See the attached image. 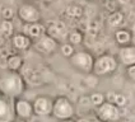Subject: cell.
Instances as JSON below:
<instances>
[{
	"label": "cell",
	"mask_w": 135,
	"mask_h": 122,
	"mask_svg": "<svg viewBox=\"0 0 135 122\" xmlns=\"http://www.w3.org/2000/svg\"><path fill=\"white\" fill-rule=\"evenodd\" d=\"M26 90V80L19 71L5 70L0 74V94L10 99L22 97Z\"/></svg>",
	"instance_id": "1"
},
{
	"label": "cell",
	"mask_w": 135,
	"mask_h": 122,
	"mask_svg": "<svg viewBox=\"0 0 135 122\" xmlns=\"http://www.w3.org/2000/svg\"><path fill=\"white\" fill-rule=\"evenodd\" d=\"M119 66L117 59L111 53H102L94 59L92 74L96 76H108L116 71Z\"/></svg>",
	"instance_id": "2"
},
{
	"label": "cell",
	"mask_w": 135,
	"mask_h": 122,
	"mask_svg": "<svg viewBox=\"0 0 135 122\" xmlns=\"http://www.w3.org/2000/svg\"><path fill=\"white\" fill-rule=\"evenodd\" d=\"M51 116H54L56 120H61V121L71 120L75 116V107L70 99H68L64 95H59L54 99Z\"/></svg>",
	"instance_id": "3"
},
{
	"label": "cell",
	"mask_w": 135,
	"mask_h": 122,
	"mask_svg": "<svg viewBox=\"0 0 135 122\" xmlns=\"http://www.w3.org/2000/svg\"><path fill=\"white\" fill-rule=\"evenodd\" d=\"M69 62H70L71 68H74L76 71L84 73V74H90L92 69H93L94 57L88 51H75L69 57Z\"/></svg>",
	"instance_id": "4"
},
{
	"label": "cell",
	"mask_w": 135,
	"mask_h": 122,
	"mask_svg": "<svg viewBox=\"0 0 135 122\" xmlns=\"http://www.w3.org/2000/svg\"><path fill=\"white\" fill-rule=\"evenodd\" d=\"M60 42L56 41L54 37H51L50 34H42L41 37H38L37 39H35L32 42L33 48L37 51L40 55H44V56H51L52 53H55L59 48Z\"/></svg>",
	"instance_id": "5"
},
{
	"label": "cell",
	"mask_w": 135,
	"mask_h": 122,
	"mask_svg": "<svg viewBox=\"0 0 135 122\" xmlns=\"http://www.w3.org/2000/svg\"><path fill=\"white\" fill-rule=\"evenodd\" d=\"M17 15H18L19 21L23 23H36L41 22V19H42L40 9L31 3L21 4L17 9Z\"/></svg>",
	"instance_id": "6"
},
{
	"label": "cell",
	"mask_w": 135,
	"mask_h": 122,
	"mask_svg": "<svg viewBox=\"0 0 135 122\" xmlns=\"http://www.w3.org/2000/svg\"><path fill=\"white\" fill-rule=\"evenodd\" d=\"M33 106V113L37 117H50L52 114L54 99L49 95H38L32 102Z\"/></svg>",
	"instance_id": "7"
},
{
	"label": "cell",
	"mask_w": 135,
	"mask_h": 122,
	"mask_svg": "<svg viewBox=\"0 0 135 122\" xmlns=\"http://www.w3.org/2000/svg\"><path fill=\"white\" fill-rule=\"evenodd\" d=\"M98 121H117L120 118V107L113 104L111 102L105 100L101 106L96 109Z\"/></svg>",
	"instance_id": "8"
},
{
	"label": "cell",
	"mask_w": 135,
	"mask_h": 122,
	"mask_svg": "<svg viewBox=\"0 0 135 122\" xmlns=\"http://www.w3.org/2000/svg\"><path fill=\"white\" fill-rule=\"evenodd\" d=\"M13 112H14L15 117L19 120H30L35 114L32 102L22 98V97L13 99Z\"/></svg>",
	"instance_id": "9"
},
{
	"label": "cell",
	"mask_w": 135,
	"mask_h": 122,
	"mask_svg": "<svg viewBox=\"0 0 135 122\" xmlns=\"http://www.w3.org/2000/svg\"><path fill=\"white\" fill-rule=\"evenodd\" d=\"M46 33L50 34L59 42H61L62 39L68 37L66 26L61 21H49L47 26H46Z\"/></svg>",
	"instance_id": "10"
},
{
	"label": "cell",
	"mask_w": 135,
	"mask_h": 122,
	"mask_svg": "<svg viewBox=\"0 0 135 122\" xmlns=\"http://www.w3.org/2000/svg\"><path fill=\"white\" fill-rule=\"evenodd\" d=\"M117 61L122 64L124 66H130V65H134L135 64V45H125L121 46L119 48V52H117Z\"/></svg>",
	"instance_id": "11"
},
{
	"label": "cell",
	"mask_w": 135,
	"mask_h": 122,
	"mask_svg": "<svg viewBox=\"0 0 135 122\" xmlns=\"http://www.w3.org/2000/svg\"><path fill=\"white\" fill-rule=\"evenodd\" d=\"M22 32L24 34H27L28 37L35 41L38 37H41L42 34L46 33V26L42 24L41 22H36V23H23L22 27Z\"/></svg>",
	"instance_id": "12"
},
{
	"label": "cell",
	"mask_w": 135,
	"mask_h": 122,
	"mask_svg": "<svg viewBox=\"0 0 135 122\" xmlns=\"http://www.w3.org/2000/svg\"><path fill=\"white\" fill-rule=\"evenodd\" d=\"M32 39L24 33H15L12 36V46L17 52H24L32 47Z\"/></svg>",
	"instance_id": "13"
},
{
	"label": "cell",
	"mask_w": 135,
	"mask_h": 122,
	"mask_svg": "<svg viewBox=\"0 0 135 122\" xmlns=\"http://www.w3.org/2000/svg\"><path fill=\"white\" fill-rule=\"evenodd\" d=\"M13 112V99L0 94V121L10 120Z\"/></svg>",
	"instance_id": "14"
},
{
	"label": "cell",
	"mask_w": 135,
	"mask_h": 122,
	"mask_svg": "<svg viewBox=\"0 0 135 122\" xmlns=\"http://www.w3.org/2000/svg\"><path fill=\"white\" fill-rule=\"evenodd\" d=\"M24 65V60L19 53H12L7 59V69L12 71H21Z\"/></svg>",
	"instance_id": "15"
},
{
	"label": "cell",
	"mask_w": 135,
	"mask_h": 122,
	"mask_svg": "<svg viewBox=\"0 0 135 122\" xmlns=\"http://www.w3.org/2000/svg\"><path fill=\"white\" fill-rule=\"evenodd\" d=\"M105 99L107 102H111L113 104H116L117 107H125L128 104V98L124 95V94H121V93H117V92H107L105 94Z\"/></svg>",
	"instance_id": "16"
},
{
	"label": "cell",
	"mask_w": 135,
	"mask_h": 122,
	"mask_svg": "<svg viewBox=\"0 0 135 122\" xmlns=\"http://www.w3.org/2000/svg\"><path fill=\"white\" fill-rule=\"evenodd\" d=\"M133 39V34L128 29H117L115 32V41L119 43L120 46H125L131 43Z\"/></svg>",
	"instance_id": "17"
},
{
	"label": "cell",
	"mask_w": 135,
	"mask_h": 122,
	"mask_svg": "<svg viewBox=\"0 0 135 122\" xmlns=\"http://www.w3.org/2000/svg\"><path fill=\"white\" fill-rule=\"evenodd\" d=\"M107 22L110 24V27H113V28H117L120 27L121 24L124 23V14L121 12H117V10H113L112 13L110 14Z\"/></svg>",
	"instance_id": "18"
},
{
	"label": "cell",
	"mask_w": 135,
	"mask_h": 122,
	"mask_svg": "<svg viewBox=\"0 0 135 122\" xmlns=\"http://www.w3.org/2000/svg\"><path fill=\"white\" fill-rule=\"evenodd\" d=\"M83 38H84V36H83V33L80 32L79 29H73L70 30L69 33H68V42H70L73 46H79L82 45L83 42Z\"/></svg>",
	"instance_id": "19"
},
{
	"label": "cell",
	"mask_w": 135,
	"mask_h": 122,
	"mask_svg": "<svg viewBox=\"0 0 135 122\" xmlns=\"http://www.w3.org/2000/svg\"><path fill=\"white\" fill-rule=\"evenodd\" d=\"M14 26L12 21H8V19H3L0 23V33L5 37H12L14 33Z\"/></svg>",
	"instance_id": "20"
},
{
	"label": "cell",
	"mask_w": 135,
	"mask_h": 122,
	"mask_svg": "<svg viewBox=\"0 0 135 122\" xmlns=\"http://www.w3.org/2000/svg\"><path fill=\"white\" fill-rule=\"evenodd\" d=\"M59 50H60V53L64 57L69 59L75 52V46H73L70 42H62V43L59 45Z\"/></svg>",
	"instance_id": "21"
},
{
	"label": "cell",
	"mask_w": 135,
	"mask_h": 122,
	"mask_svg": "<svg viewBox=\"0 0 135 122\" xmlns=\"http://www.w3.org/2000/svg\"><path fill=\"white\" fill-rule=\"evenodd\" d=\"M105 94H102V93H92L89 95V102H90V106L96 107L97 108L98 106H101L103 102H105Z\"/></svg>",
	"instance_id": "22"
},
{
	"label": "cell",
	"mask_w": 135,
	"mask_h": 122,
	"mask_svg": "<svg viewBox=\"0 0 135 122\" xmlns=\"http://www.w3.org/2000/svg\"><path fill=\"white\" fill-rule=\"evenodd\" d=\"M65 12L71 18H79L83 15V8H80L79 5H69Z\"/></svg>",
	"instance_id": "23"
},
{
	"label": "cell",
	"mask_w": 135,
	"mask_h": 122,
	"mask_svg": "<svg viewBox=\"0 0 135 122\" xmlns=\"http://www.w3.org/2000/svg\"><path fill=\"white\" fill-rule=\"evenodd\" d=\"M14 10L12 9V8H3V10H1V17H3V19H8V21H12L13 19V17H14Z\"/></svg>",
	"instance_id": "24"
},
{
	"label": "cell",
	"mask_w": 135,
	"mask_h": 122,
	"mask_svg": "<svg viewBox=\"0 0 135 122\" xmlns=\"http://www.w3.org/2000/svg\"><path fill=\"white\" fill-rule=\"evenodd\" d=\"M126 74H128L129 79L135 83V64L134 65H130V66L126 68Z\"/></svg>",
	"instance_id": "25"
},
{
	"label": "cell",
	"mask_w": 135,
	"mask_h": 122,
	"mask_svg": "<svg viewBox=\"0 0 135 122\" xmlns=\"http://www.w3.org/2000/svg\"><path fill=\"white\" fill-rule=\"evenodd\" d=\"M115 1H117L120 5H128L131 3V0H115Z\"/></svg>",
	"instance_id": "26"
},
{
	"label": "cell",
	"mask_w": 135,
	"mask_h": 122,
	"mask_svg": "<svg viewBox=\"0 0 135 122\" xmlns=\"http://www.w3.org/2000/svg\"><path fill=\"white\" fill-rule=\"evenodd\" d=\"M133 39H131V42H133V45H135V26H134V28H133Z\"/></svg>",
	"instance_id": "27"
},
{
	"label": "cell",
	"mask_w": 135,
	"mask_h": 122,
	"mask_svg": "<svg viewBox=\"0 0 135 122\" xmlns=\"http://www.w3.org/2000/svg\"><path fill=\"white\" fill-rule=\"evenodd\" d=\"M40 1H42V3H45V4H50V3H52L54 0H40Z\"/></svg>",
	"instance_id": "28"
},
{
	"label": "cell",
	"mask_w": 135,
	"mask_h": 122,
	"mask_svg": "<svg viewBox=\"0 0 135 122\" xmlns=\"http://www.w3.org/2000/svg\"><path fill=\"white\" fill-rule=\"evenodd\" d=\"M134 114H135V106H134Z\"/></svg>",
	"instance_id": "29"
},
{
	"label": "cell",
	"mask_w": 135,
	"mask_h": 122,
	"mask_svg": "<svg viewBox=\"0 0 135 122\" xmlns=\"http://www.w3.org/2000/svg\"><path fill=\"white\" fill-rule=\"evenodd\" d=\"M24 1H30V0H24Z\"/></svg>",
	"instance_id": "30"
}]
</instances>
